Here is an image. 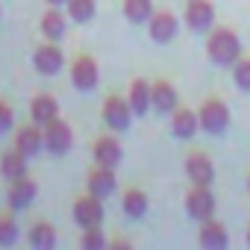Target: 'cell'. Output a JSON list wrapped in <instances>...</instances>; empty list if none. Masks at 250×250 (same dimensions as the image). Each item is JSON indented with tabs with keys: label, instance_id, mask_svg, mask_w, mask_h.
Returning <instances> with one entry per match:
<instances>
[{
	"label": "cell",
	"instance_id": "obj_1",
	"mask_svg": "<svg viewBox=\"0 0 250 250\" xmlns=\"http://www.w3.org/2000/svg\"><path fill=\"white\" fill-rule=\"evenodd\" d=\"M206 53H209V59H212L215 65L227 68V65H235V62L241 59V42H238V36H235L232 30L218 27V30H212L209 39H206Z\"/></svg>",
	"mask_w": 250,
	"mask_h": 250
},
{
	"label": "cell",
	"instance_id": "obj_2",
	"mask_svg": "<svg viewBox=\"0 0 250 250\" xmlns=\"http://www.w3.org/2000/svg\"><path fill=\"white\" fill-rule=\"evenodd\" d=\"M200 130L209 133V136H224L227 127H229V109L224 100H206L200 106Z\"/></svg>",
	"mask_w": 250,
	"mask_h": 250
},
{
	"label": "cell",
	"instance_id": "obj_3",
	"mask_svg": "<svg viewBox=\"0 0 250 250\" xmlns=\"http://www.w3.org/2000/svg\"><path fill=\"white\" fill-rule=\"evenodd\" d=\"M42 133H44V150H50L53 156H65L74 147V133H71V127L62 118L47 121Z\"/></svg>",
	"mask_w": 250,
	"mask_h": 250
},
{
	"label": "cell",
	"instance_id": "obj_4",
	"mask_svg": "<svg viewBox=\"0 0 250 250\" xmlns=\"http://www.w3.org/2000/svg\"><path fill=\"white\" fill-rule=\"evenodd\" d=\"M130 118H133V109H130V100H124L118 94L106 97L103 103V121H106V127L121 133V130H127L130 127Z\"/></svg>",
	"mask_w": 250,
	"mask_h": 250
},
{
	"label": "cell",
	"instance_id": "obj_5",
	"mask_svg": "<svg viewBox=\"0 0 250 250\" xmlns=\"http://www.w3.org/2000/svg\"><path fill=\"white\" fill-rule=\"evenodd\" d=\"M74 221H77V227H83V229L100 227V221H103V203H100V197H97V194L77 197V200H74Z\"/></svg>",
	"mask_w": 250,
	"mask_h": 250
},
{
	"label": "cell",
	"instance_id": "obj_6",
	"mask_svg": "<svg viewBox=\"0 0 250 250\" xmlns=\"http://www.w3.org/2000/svg\"><path fill=\"white\" fill-rule=\"evenodd\" d=\"M186 212L194 218V221H209L215 215V197L209 191V186H194L186 197Z\"/></svg>",
	"mask_w": 250,
	"mask_h": 250
},
{
	"label": "cell",
	"instance_id": "obj_7",
	"mask_svg": "<svg viewBox=\"0 0 250 250\" xmlns=\"http://www.w3.org/2000/svg\"><path fill=\"white\" fill-rule=\"evenodd\" d=\"M33 65H36V71H39L42 77H53V74L62 71L65 56H62V50L56 47V42H47V44L36 47V53H33Z\"/></svg>",
	"mask_w": 250,
	"mask_h": 250
},
{
	"label": "cell",
	"instance_id": "obj_8",
	"mask_svg": "<svg viewBox=\"0 0 250 250\" xmlns=\"http://www.w3.org/2000/svg\"><path fill=\"white\" fill-rule=\"evenodd\" d=\"M186 24L194 33H206L215 24V6L209 3V0H188V6H186Z\"/></svg>",
	"mask_w": 250,
	"mask_h": 250
},
{
	"label": "cell",
	"instance_id": "obj_9",
	"mask_svg": "<svg viewBox=\"0 0 250 250\" xmlns=\"http://www.w3.org/2000/svg\"><path fill=\"white\" fill-rule=\"evenodd\" d=\"M186 174H188V180H191L194 186H212V180H215V165H212V159H209L206 153L194 150V153H188V159H186Z\"/></svg>",
	"mask_w": 250,
	"mask_h": 250
},
{
	"label": "cell",
	"instance_id": "obj_10",
	"mask_svg": "<svg viewBox=\"0 0 250 250\" xmlns=\"http://www.w3.org/2000/svg\"><path fill=\"white\" fill-rule=\"evenodd\" d=\"M71 80H74V85H77L80 91H91V88L97 85V80H100L97 62H94L91 56H80V59L71 65Z\"/></svg>",
	"mask_w": 250,
	"mask_h": 250
},
{
	"label": "cell",
	"instance_id": "obj_11",
	"mask_svg": "<svg viewBox=\"0 0 250 250\" xmlns=\"http://www.w3.org/2000/svg\"><path fill=\"white\" fill-rule=\"evenodd\" d=\"M177 18L171 15V12H153L150 15V21H147V33H150V39L156 42V44H168L174 36H177Z\"/></svg>",
	"mask_w": 250,
	"mask_h": 250
},
{
	"label": "cell",
	"instance_id": "obj_12",
	"mask_svg": "<svg viewBox=\"0 0 250 250\" xmlns=\"http://www.w3.org/2000/svg\"><path fill=\"white\" fill-rule=\"evenodd\" d=\"M124 156V147L115 136H103L94 142V162L97 165H106V168H115Z\"/></svg>",
	"mask_w": 250,
	"mask_h": 250
},
{
	"label": "cell",
	"instance_id": "obj_13",
	"mask_svg": "<svg viewBox=\"0 0 250 250\" xmlns=\"http://www.w3.org/2000/svg\"><path fill=\"white\" fill-rule=\"evenodd\" d=\"M115 188H118V180H115V168L97 165V168L88 174V191H91V194H97L100 200H103V197H109Z\"/></svg>",
	"mask_w": 250,
	"mask_h": 250
},
{
	"label": "cell",
	"instance_id": "obj_14",
	"mask_svg": "<svg viewBox=\"0 0 250 250\" xmlns=\"http://www.w3.org/2000/svg\"><path fill=\"white\" fill-rule=\"evenodd\" d=\"M30 118H33V124H39V127H44L47 121L59 118V103H56V97H53V94H36L33 103H30Z\"/></svg>",
	"mask_w": 250,
	"mask_h": 250
},
{
	"label": "cell",
	"instance_id": "obj_15",
	"mask_svg": "<svg viewBox=\"0 0 250 250\" xmlns=\"http://www.w3.org/2000/svg\"><path fill=\"white\" fill-rule=\"evenodd\" d=\"M150 103H153V109L159 115H171L177 109V91H174V85L165 83V80L153 83L150 85Z\"/></svg>",
	"mask_w": 250,
	"mask_h": 250
},
{
	"label": "cell",
	"instance_id": "obj_16",
	"mask_svg": "<svg viewBox=\"0 0 250 250\" xmlns=\"http://www.w3.org/2000/svg\"><path fill=\"white\" fill-rule=\"evenodd\" d=\"M15 147L24 153V156H39V150L44 147V133L39 130V124L33 127H21L18 133H15Z\"/></svg>",
	"mask_w": 250,
	"mask_h": 250
},
{
	"label": "cell",
	"instance_id": "obj_17",
	"mask_svg": "<svg viewBox=\"0 0 250 250\" xmlns=\"http://www.w3.org/2000/svg\"><path fill=\"white\" fill-rule=\"evenodd\" d=\"M197 127H200L197 112H191V109H174L171 112V130L177 139H191L197 133Z\"/></svg>",
	"mask_w": 250,
	"mask_h": 250
},
{
	"label": "cell",
	"instance_id": "obj_18",
	"mask_svg": "<svg viewBox=\"0 0 250 250\" xmlns=\"http://www.w3.org/2000/svg\"><path fill=\"white\" fill-rule=\"evenodd\" d=\"M36 194H39V188H36L33 180H27V177L15 180L9 186V209H27L36 200Z\"/></svg>",
	"mask_w": 250,
	"mask_h": 250
},
{
	"label": "cell",
	"instance_id": "obj_19",
	"mask_svg": "<svg viewBox=\"0 0 250 250\" xmlns=\"http://www.w3.org/2000/svg\"><path fill=\"white\" fill-rule=\"evenodd\" d=\"M27 159H30V156H24L18 147H15V150H6L3 159H0V174H3L9 183L27 177Z\"/></svg>",
	"mask_w": 250,
	"mask_h": 250
},
{
	"label": "cell",
	"instance_id": "obj_20",
	"mask_svg": "<svg viewBox=\"0 0 250 250\" xmlns=\"http://www.w3.org/2000/svg\"><path fill=\"white\" fill-rule=\"evenodd\" d=\"M200 244L206 247V250H224L227 244H229V235H227V229H224V224H218V221H203V229H200Z\"/></svg>",
	"mask_w": 250,
	"mask_h": 250
},
{
	"label": "cell",
	"instance_id": "obj_21",
	"mask_svg": "<svg viewBox=\"0 0 250 250\" xmlns=\"http://www.w3.org/2000/svg\"><path fill=\"white\" fill-rule=\"evenodd\" d=\"M130 109H133V115H147V109L153 106L150 103V83H145V80H133L130 83Z\"/></svg>",
	"mask_w": 250,
	"mask_h": 250
},
{
	"label": "cell",
	"instance_id": "obj_22",
	"mask_svg": "<svg viewBox=\"0 0 250 250\" xmlns=\"http://www.w3.org/2000/svg\"><path fill=\"white\" fill-rule=\"evenodd\" d=\"M121 209L127 218H145L147 215V194L142 188H127L124 191V200H121Z\"/></svg>",
	"mask_w": 250,
	"mask_h": 250
},
{
	"label": "cell",
	"instance_id": "obj_23",
	"mask_svg": "<svg viewBox=\"0 0 250 250\" xmlns=\"http://www.w3.org/2000/svg\"><path fill=\"white\" fill-rule=\"evenodd\" d=\"M65 30H68V24H65V15L59 9H47L42 15V36L47 42H59L65 36Z\"/></svg>",
	"mask_w": 250,
	"mask_h": 250
},
{
	"label": "cell",
	"instance_id": "obj_24",
	"mask_svg": "<svg viewBox=\"0 0 250 250\" xmlns=\"http://www.w3.org/2000/svg\"><path fill=\"white\" fill-rule=\"evenodd\" d=\"M121 9H124V15H127V21H133V24H147L150 15H153L150 0H124Z\"/></svg>",
	"mask_w": 250,
	"mask_h": 250
},
{
	"label": "cell",
	"instance_id": "obj_25",
	"mask_svg": "<svg viewBox=\"0 0 250 250\" xmlns=\"http://www.w3.org/2000/svg\"><path fill=\"white\" fill-rule=\"evenodd\" d=\"M30 247H36V250H53V244H56V229L50 227V224H36L33 229H30Z\"/></svg>",
	"mask_w": 250,
	"mask_h": 250
},
{
	"label": "cell",
	"instance_id": "obj_26",
	"mask_svg": "<svg viewBox=\"0 0 250 250\" xmlns=\"http://www.w3.org/2000/svg\"><path fill=\"white\" fill-rule=\"evenodd\" d=\"M97 12V0H68V15L77 24H88Z\"/></svg>",
	"mask_w": 250,
	"mask_h": 250
},
{
	"label": "cell",
	"instance_id": "obj_27",
	"mask_svg": "<svg viewBox=\"0 0 250 250\" xmlns=\"http://www.w3.org/2000/svg\"><path fill=\"white\" fill-rule=\"evenodd\" d=\"M232 80L241 91H250V59H238L232 65Z\"/></svg>",
	"mask_w": 250,
	"mask_h": 250
},
{
	"label": "cell",
	"instance_id": "obj_28",
	"mask_svg": "<svg viewBox=\"0 0 250 250\" xmlns=\"http://www.w3.org/2000/svg\"><path fill=\"white\" fill-rule=\"evenodd\" d=\"M18 241V224L12 218H0V247H12Z\"/></svg>",
	"mask_w": 250,
	"mask_h": 250
},
{
	"label": "cell",
	"instance_id": "obj_29",
	"mask_svg": "<svg viewBox=\"0 0 250 250\" xmlns=\"http://www.w3.org/2000/svg\"><path fill=\"white\" fill-rule=\"evenodd\" d=\"M83 250H103L106 247V238L100 232V227H91V229H83Z\"/></svg>",
	"mask_w": 250,
	"mask_h": 250
},
{
	"label": "cell",
	"instance_id": "obj_30",
	"mask_svg": "<svg viewBox=\"0 0 250 250\" xmlns=\"http://www.w3.org/2000/svg\"><path fill=\"white\" fill-rule=\"evenodd\" d=\"M12 124H15V112H12L3 100H0V136L9 133V130H12Z\"/></svg>",
	"mask_w": 250,
	"mask_h": 250
},
{
	"label": "cell",
	"instance_id": "obj_31",
	"mask_svg": "<svg viewBox=\"0 0 250 250\" xmlns=\"http://www.w3.org/2000/svg\"><path fill=\"white\" fill-rule=\"evenodd\" d=\"M47 3L50 6H59V3H68V0H47Z\"/></svg>",
	"mask_w": 250,
	"mask_h": 250
},
{
	"label": "cell",
	"instance_id": "obj_32",
	"mask_svg": "<svg viewBox=\"0 0 250 250\" xmlns=\"http://www.w3.org/2000/svg\"><path fill=\"white\" fill-rule=\"evenodd\" d=\"M247 244H250V232H247Z\"/></svg>",
	"mask_w": 250,
	"mask_h": 250
},
{
	"label": "cell",
	"instance_id": "obj_33",
	"mask_svg": "<svg viewBox=\"0 0 250 250\" xmlns=\"http://www.w3.org/2000/svg\"><path fill=\"white\" fill-rule=\"evenodd\" d=\"M247 188H250V177H247Z\"/></svg>",
	"mask_w": 250,
	"mask_h": 250
}]
</instances>
